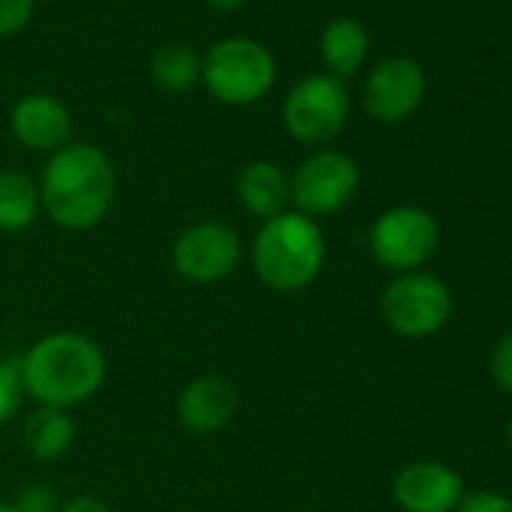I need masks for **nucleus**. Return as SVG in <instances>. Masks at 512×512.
Listing matches in <instances>:
<instances>
[{
    "label": "nucleus",
    "mask_w": 512,
    "mask_h": 512,
    "mask_svg": "<svg viewBox=\"0 0 512 512\" xmlns=\"http://www.w3.org/2000/svg\"><path fill=\"white\" fill-rule=\"evenodd\" d=\"M205 4H208V7H214V10H223V13H226V10H238L241 4H247V0H205Z\"/></svg>",
    "instance_id": "nucleus-25"
},
{
    "label": "nucleus",
    "mask_w": 512,
    "mask_h": 512,
    "mask_svg": "<svg viewBox=\"0 0 512 512\" xmlns=\"http://www.w3.org/2000/svg\"><path fill=\"white\" fill-rule=\"evenodd\" d=\"M13 509L16 512H61V500H58V494L49 485L34 482V485H25L16 494Z\"/></svg>",
    "instance_id": "nucleus-21"
},
{
    "label": "nucleus",
    "mask_w": 512,
    "mask_h": 512,
    "mask_svg": "<svg viewBox=\"0 0 512 512\" xmlns=\"http://www.w3.org/2000/svg\"><path fill=\"white\" fill-rule=\"evenodd\" d=\"M118 175L106 151L88 142H70L55 151L40 178V202L46 214L73 232L94 229L112 211Z\"/></svg>",
    "instance_id": "nucleus-1"
},
{
    "label": "nucleus",
    "mask_w": 512,
    "mask_h": 512,
    "mask_svg": "<svg viewBox=\"0 0 512 512\" xmlns=\"http://www.w3.org/2000/svg\"><path fill=\"white\" fill-rule=\"evenodd\" d=\"M455 512H512V500L497 491H473L464 494Z\"/></svg>",
    "instance_id": "nucleus-23"
},
{
    "label": "nucleus",
    "mask_w": 512,
    "mask_h": 512,
    "mask_svg": "<svg viewBox=\"0 0 512 512\" xmlns=\"http://www.w3.org/2000/svg\"><path fill=\"white\" fill-rule=\"evenodd\" d=\"M34 19V0H0V37H19Z\"/></svg>",
    "instance_id": "nucleus-20"
},
{
    "label": "nucleus",
    "mask_w": 512,
    "mask_h": 512,
    "mask_svg": "<svg viewBox=\"0 0 512 512\" xmlns=\"http://www.w3.org/2000/svg\"><path fill=\"white\" fill-rule=\"evenodd\" d=\"M491 380L497 383V389H503L506 395H512V332H506L494 350H491Z\"/></svg>",
    "instance_id": "nucleus-22"
},
{
    "label": "nucleus",
    "mask_w": 512,
    "mask_h": 512,
    "mask_svg": "<svg viewBox=\"0 0 512 512\" xmlns=\"http://www.w3.org/2000/svg\"><path fill=\"white\" fill-rule=\"evenodd\" d=\"M61 512H112L109 503H103L100 497H91V494H79L67 503H61Z\"/></svg>",
    "instance_id": "nucleus-24"
},
{
    "label": "nucleus",
    "mask_w": 512,
    "mask_h": 512,
    "mask_svg": "<svg viewBox=\"0 0 512 512\" xmlns=\"http://www.w3.org/2000/svg\"><path fill=\"white\" fill-rule=\"evenodd\" d=\"M241 263V235L220 220L187 226L172 244V266L190 284H217Z\"/></svg>",
    "instance_id": "nucleus-9"
},
{
    "label": "nucleus",
    "mask_w": 512,
    "mask_h": 512,
    "mask_svg": "<svg viewBox=\"0 0 512 512\" xmlns=\"http://www.w3.org/2000/svg\"><path fill=\"white\" fill-rule=\"evenodd\" d=\"M425 91L428 79L416 58H383L365 79V112L380 124H401L419 112Z\"/></svg>",
    "instance_id": "nucleus-10"
},
{
    "label": "nucleus",
    "mask_w": 512,
    "mask_h": 512,
    "mask_svg": "<svg viewBox=\"0 0 512 512\" xmlns=\"http://www.w3.org/2000/svg\"><path fill=\"white\" fill-rule=\"evenodd\" d=\"M253 272L275 293H299L317 281L326 263V238L317 220L281 211L263 220L250 244Z\"/></svg>",
    "instance_id": "nucleus-3"
},
{
    "label": "nucleus",
    "mask_w": 512,
    "mask_h": 512,
    "mask_svg": "<svg viewBox=\"0 0 512 512\" xmlns=\"http://www.w3.org/2000/svg\"><path fill=\"white\" fill-rule=\"evenodd\" d=\"M76 440V419L70 410L58 407H37L25 422V449L37 461H58L73 449Z\"/></svg>",
    "instance_id": "nucleus-16"
},
{
    "label": "nucleus",
    "mask_w": 512,
    "mask_h": 512,
    "mask_svg": "<svg viewBox=\"0 0 512 512\" xmlns=\"http://www.w3.org/2000/svg\"><path fill=\"white\" fill-rule=\"evenodd\" d=\"M404 512H455L464 500V479L440 461H410L392 482Z\"/></svg>",
    "instance_id": "nucleus-11"
},
{
    "label": "nucleus",
    "mask_w": 512,
    "mask_h": 512,
    "mask_svg": "<svg viewBox=\"0 0 512 512\" xmlns=\"http://www.w3.org/2000/svg\"><path fill=\"white\" fill-rule=\"evenodd\" d=\"M19 374L25 395L40 407L70 410L100 392L106 383V356L88 335L52 332L25 353Z\"/></svg>",
    "instance_id": "nucleus-2"
},
{
    "label": "nucleus",
    "mask_w": 512,
    "mask_h": 512,
    "mask_svg": "<svg viewBox=\"0 0 512 512\" xmlns=\"http://www.w3.org/2000/svg\"><path fill=\"white\" fill-rule=\"evenodd\" d=\"M25 401V386H22V374L19 365L13 362H0V425H7Z\"/></svg>",
    "instance_id": "nucleus-19"
},
{
    "label": "nucleus",
    "mask_w": 512,
    "mask_h": 512,
    "mask_svg": "<svg viewBox=\"0 0 512 512\" xmlns=\"http://www.w3.org/2000/svg\"><path fill=\"white\" fill-rule=\"evenodd\" d=\"M359 190V166L350 154L335 148H320L299 163L290 178V202L293 211L317 220L338 214L353 202Z\"/></svg>",
    "instance_id": "nucleus-8"
},
{
    "label": "nucleus",
    "mask_w": 512,
    "mask_h": 512,
    "mask_svg": "<svg viewBox=\"0 0 512 512\" xmlns=\"http://www.w3.org/2000/svg\"><path fill=\"white\" fill-rule=\"evenodd\" d=\"M40 184L19 172L4 169L0 172V232H22L40 214Z\"/></svg>",
    "instance_id": "nucleus-17"
},
{
    "label": "nucleus",
    "mask_w": 512,
    "mask_h": 512,
    "mask_svg": "<svg viewBox=\"0 0 512 512\" xmlns=\"http://www.w3.org/2000/svg\"><path fill=\"white\" fill-rule=\"evenodd\" d=\"M506 440H509V449H512V419H509V428H506Z\"/></svg>",
    "instance_id": "nucleus-26"
},
{
    "label": "nucleus",
    "mask_w": 512,
    "mask_h": 512,
    "mask_svg": "<svg viewBox=\"0 0 512 512\" xmlns=\"http://www.w3.org/2000/svg\"><path fill=\"white\" fill-rule=\"evenodd\" d=\"M0 512H16V509H13V503H0Z\"/></svg>",
    "instance_id": "nucleus-27"
},
{
    "label": "nucleus",
    "mask_w": 512,
    "mask_h": 512,
    "mask_svg": "<svg viewBox=\"0 0 512 512\" xmlns=\"http://www.w3.org/2000/svg\"><path fill=\"white\" fill-rule=\"evenodd\" d=\"M509 314H512V302H509Z\"/></svg>",
    "instance_id": "nucleus-28"
},
{
    "label": "nucleus",
    "mask_w": 512,
    "mask_h": 512,
    "mask_svg": "<svg viewBox=\"0 0 512 512\" xmlns=\"http://www.w3.org/2000/svg\"><path fill=\"white\" fill-rule=\"evenodd\" d=\"M320 58L329 67V76L350 79L362 70L368 58V31L356 19H335L323 28Z\"/></svg>",
    "instance_id": "nucleus-15"
},
{
    "label": "nucleus",
    "mask_w": 512,
    "mask_h": 512,
    "mask_svg": "<svg viewBox=\"0 0 512 512\" xmlns=\"http://www.w3.org/2000/svg\"><path fill=\"white\" fill-rule=\"evenodd\" d=\"M13 136L31 151H61L73 136L70 109L49 94H28L13 106L10 115Z\"/></svg>",
    "instance_id": "nucleus-13"
},
{
    "label": "nucleus",
    "mask_w": 512,
    "mask_h": 512,
    "mask_svg": "<svg viewBox=\"0 0 512 512\" xmlns=\"http://www.w3.org/2000/svg\"><path fill=\"white\" fill-rule=\"evenodd\" d=\"M284 130L302 145H329L350 118V91L329 73L305 76L284 97Z\"/></svg>",
    "instance_id": "nucleus-5"
},
{
    "label": "nucleus",
    "mask_w": 512,
    "mask_h": 512,
    "mask_svg": "<svg viewBox=\"0 0 512 512\" xmlns=\"http://www.w3.org/2000/svg\"><path fill=\"white\" fill-rule=\"evenodd\" d=\"M278 79L275 55L250 37H226L202 55V85L226 106H250L263 100Z\"/></svg>",
    "instance_id": "nucleus-4"
},
{
    "label": "nucleus",
    "mask_w": 512,
    "mask_h": 512,
    "mask_svg": "<svg viewBox=\"0 0 512 512\" xmlns=\"http://www.w3.org/2000/svg\"><path fill=\"white\" fill-rule=\"evenodd\" d=\"M151 79L160 91L184 94L202 79V55L193 46L169 43L151 58Z\"/></svg>",
    "instance_id": "nucleus-18"
},
{
    "label": "nucleus",
    "mask_w": 512,
    "mask_h": 512,
    "mask_svg": "<svg viewBox=\"0 0 512 512\" xmlns=\"http://www.w3.org/2000/svg\"><path fill=\"white\" fill-rule=\"evenodd\" d=\"M368 244L383 269L395 275L419 272L440 247V226L425 208L395 205L374 220Z\"/></svg>",
    "instance_id": "nucleus-7"
},
{
    "label": "nucleus",
    "mask_w": 512,
    "mask_h": 512,
    "mask_svg": "<svg viewBox=\"0 0 512 512\" xmlns=\"http://www.w3.org/2000/svg\"><path fill=\"white\" fill-rule=\"evenodd\" d=\"M238 202L260 220H269L290 205V175L269 160H253L238 172Z\"/></svg>",
    "instance_id": "nucleus-14"
},
{
    "label": "nucleus",
    "mask_w": 512,
    "mask_h": 512,
    "mask_svg": "<svg viewBox=\"0 0 512 512\" xmlns=\"http://www.w3.org/2000/svg\"><path fill=\"white\" fill-rule=\"evenodd\" d=\"M380 314L386 326L401 338H431L452 317V293L440 278L428 272H407L383 290Z\"/></svg>",
    "instance_id": "nucleus-6"
},
{
    "label": "nucleus",
    "mask_w": 512,
    "mask_h": 512,
    "mask_svg": "<svg viewBox=\"0 0 512 512\" xmlns=\"http://www.w3.org/2000/svg\"><path fill=\"white\" fill-rule=\"evenodd\" d=\"M238 386L220 374H202L190 380L178 395V422L193 434H214L226 428L238 410Z\"/></svg>",
    "instance_id": "nucleus-12"
}]
</instances>
